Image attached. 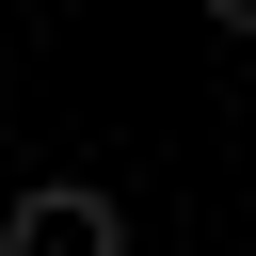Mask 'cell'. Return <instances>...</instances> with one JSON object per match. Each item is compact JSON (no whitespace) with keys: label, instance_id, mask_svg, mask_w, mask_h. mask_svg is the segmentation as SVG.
Returning <instances> with one entry per match:
<instances>
[{"label":"cell","instance_id":"2","mask_svg":"<svg viewBox=\"0 0 256 256\" xmlns=\"http://www.w3.org/2000/svg\"><path fill=\"white\" fill-rule=\"evenodd\" d=\"M208 16H224V32H256V0H208Z\"/></svg>","mask_w":256,"mask_h":256},{"label":"cell","instance_id":"1","mask_svg":"<svg viewBox=\"0 0 256 256\" xmlns=\"http://www.w3.org/2000/svg\"><path fill=\"white\" fill-rule=\"evenodd\" d=\"M0 256H128V224H112V192H16Z\"/></svg>","mask_w":256,"mask_h":256}]
</instances>
